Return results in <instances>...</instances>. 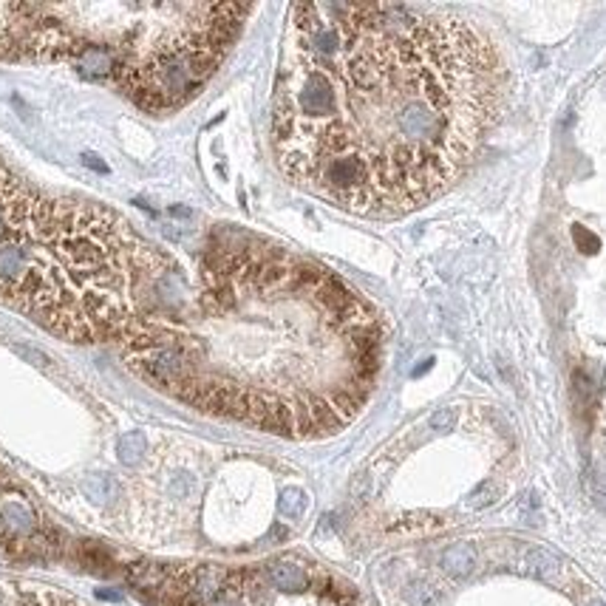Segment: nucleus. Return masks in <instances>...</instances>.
<instances>
[{"label": "nucleus", "mask_w": 606, "mask_h": 606, "mask_svg": "<svg viewBox=\"0 0 606 606\" xmlns=\"http://www.w3.org/2000/svg\"><path fill=\"white\" fill-rule=\"evenodd\" d=\"M507 68L468 20L394 3L290 9L272 150L298 187L391 219L445 193L502 116Z\"/></svg>", "instance_id": "nucleus-1"}, {"label": "nucleus", "mask_w": 606, "mask_h": 606, "mask_svg": "<svg viewBox=\"0 0 606 606\" xmlns=\"http://www.w3.org/2000/svg\"><path fill=\"white\" fill-rule=\"evenodd\" d=\"M116 340L156 388L284 436L346 425L380 368L377 312L331 272L270 247L213 250L196 284L170 261Z\"/></svg>", "instance_id": "nucleus-2"}, {"label": "nucleus", "mask_w": 606, "mask_h": 606, "mask_svg": "<svg viewBox=\"0 0 606 606\" xmlns=\"http://www.w3.org/2000/svg\"><path fill=\"white\" fill-rule=\"evenodd\" d=\"M167 264L116 213L28 184L0 236V303L71 343L116 340Z\"/></svg>", "instance_id": "nucleus-3"}, {"label": "nucleus", "mask_w": 606, "mask_h": 606, "mask_svg": "<svg viewBox=\"0 0 606 606\" xmlns=\"http://www.w3.org/2000/svg\"><path fill=\"white\" fill-rule=\"evenodd\" d=\"M71 37V60L111 74L145 111L193 99L227 57L253 6L247 3H99L48 6Z\"/></svg>", "instance_id": "nucleus-4"}, {"label": "nucleus", "mask_w": 606, "mask_h": 606, "mask_svg": "<svg viewBox=\"0 0 606 606\" xmlns=\"http://www.w3.org/2000/svg\"><path fill=\"white\" fill-rule=\"evenodd\" d=\"M524 570L544 578V581H556L561 575V561L544 547H530L524 556Z\"/></svg>", "instance_id": "nucleus-5"}, {"label": "nucleus", "mask_w": 606, "mask_h": 606, "mask_svg": "<svg viewBox=\"0 0 606 606\" xmlns=\"http://www.w3.org/2000/svg\"><path fill=\"white\" fill-rule=\"evenodd\" d=\"M270 578H272V584L281 593H303L309 587L306 573H303L301 567H295V564H275L270 570Z\"/></svg>", "instance_id": "nucleus-6"}, {"label": "nucleus", "mask_w": 606, "mask_h": 606, "mask_svg": "<svg viewBox=\"0 0 606 606\" xmlns=\"http://www.w3.org/2000/svg\"><path fill=\"white\" fill-rule=\"evenodd\" d=\"M85 496L97 505H111L114 496H116V482L105 473H94L85 479Z\"/></svg>", "instance_id": "nucleus-7"}, {"label": "nucleus", "mask_w": 606, "mask_h": 606, "mask_svg": "<svg viewBox=\"0 0 606 606\" xmlns=\"http://www.w3.org/2000/svg\"><path fill=\"white\" fill-rule=\"evenodd\" d=\"M145 451H148V442H145V436H142L139 431L125 434V436L119 439V445H116V453H119V462H122V465H136V462H142Z\"/></svg>", "instance_id": "nucleus-8"}, {"label": "nucleus", "mask_w": 606, "mask_h": 606, "mask_svg": "<svg viewBox=\"0 0 606 606\" xmlns=\"http://www.w3.org/2000/svg\"><path fill=\"white\" fill-rule=\"evenodd\" d=\"M442 567H445L451 575H468V573L473 570V553H470V547H465V544L451 547V550L442 556Z\"/></svg>", "instance_id": "nucleus-9"}, {"label": "nucleus", "mask_w": 606, "mask_h": 606, "mask_svg": "<svg viewBox=\"0 0 606 606\" xmlns=\"http://www.w3.org/2000/svg\"><path fill=\"white\" fill-rule=\"evenodd\" d=\"M306 493H303L301 487H287L284 493H281V502H278V510H281V516H287V519H301L303 510H306Z\"/></svg>", "instance_id": "nucleus-10"}, {"label": "nucleus", "mask_w": 606, "mask_h": 606, "mask_svg": "<svg viewBox=\"0 0 606 606\" xmlns=\"http://www.w3.org/2000/svg\"><path fill=\"white\" fill-rule=\"evenodd\" d=\"M3 522H6L14 533H28L31 524H34L31 513H28L23 505H6V507H3Z\"/></svg>", "instance_id": "nucleus-11"}, {"label": "nucleus", "mask_w": 606, "mask_h": 606, "mask_svg": "<svg viewBox=\"0 0 606 606\" xmlns=\"http://www.w3.org/2000/svg\"><path fill=\"white\" fill-rule=\"evenodd\" d=\"M499 499V487L490 485V482H482L470 496H468V507L470 510H485L487 505H493Z\"/></svg>", "instance_id": "nucleus-12"}, {"label": "nucleus", "mask_w": 606, "mask_h": 606, "mask_svg": "<svg viewBox=\"0 0 606 606\" xmlns=\"http://www.w3.org/2000/svg\"><path fill=\"white\" fill-rule=\"evenodd\" d=\"M573 236H575V244L581 247V253H587V255H593V253H598V247H601V241H598V236H593L587 227H573Z\"/></svg>", "instance_id": "nucleus-13"}, {"label": "nucleus", "mask_w": 606, "mask_h": 606, "mask_svg": "<svg viewBox=\"0 0 606 606\" xmlns=\"http://www.w3.org/2000/svg\"><path fill=\"white\" fill-rule=\"evenodd\" d=\"M453 425H456V411H451V408H442V411H436L431 417V428L436 434H448Z\"/></svg>", "instance_id": "nucleus-14"}, {"label": "nucleus", "mask_w": 606, "mask_h": 606, "mask_svg": "<svg viewBox=\"0 0 606 606\" xmlns=\"http://www.w3.org/2000/svg\"><path fill=\"white\" fill-rule=\"evenodd\" d=\"M99 598H105V601H119V593H108V590H99Z\"/></svg>", "instance_id": "nucleus-15"}, {"label": "nucleus", "mask_w": 606, "mask_h": 606, "mask_svg": "<svg viewBox=\"0 0 606 606\" xmlns=\"http://www.w3.org/2000/svg\"><path fill=\"white\" fill-rule=\"evenodd\" d=\"M216 606H238V604H236V601H233L230 595H221V598H219V604H216Z\"/></svg>", "instance_id": "nucleus-16"}, {"label": "nucleus", "mask_w": 606, "mask_h": 606, "mask_svg": "<svg viewBox=\"0 0 606 606\" xmlns=\"http://www.w3.org/2000/svg\"><path fill=\"white\" fill-rule=\"evenodd\" d=\"M6 173H9V167H6V165H3V159H0V179H3Z\"/></svg>", "instance_id": "nucleus-17"}, {"label": "nucleus", "mask_w": 606, "mask_h": 606, "mask_svg": "<svg viewBox=\"0 0 606 606\" xmlns=\"http://www.w3.org/2000/svg\"><path fill=\"white\" fill-rule=\"evenodd\" d=\"M587 606H606L604 601H593V604H587Z\"/></svg>", "instance_id": "nucleus-18"}]
</instances>
